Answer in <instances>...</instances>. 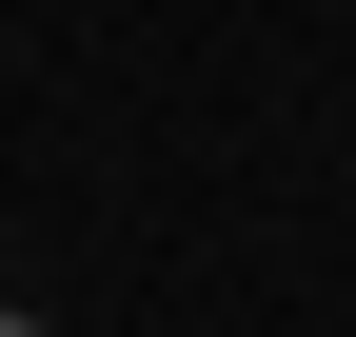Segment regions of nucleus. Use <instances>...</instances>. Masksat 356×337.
<instances>
[{"mask_svg":"<svg viewBox=\"0 0 356 337\" xmlns=\"http://www.w3.org/2000/svg\"><path fill=\"white\" fill-rule=\"evenodd\" d=\"M0 337H40V318H0Z\"/></svg>","mask_w":356,"mask_h":337,"instance_id":"obj_1","label":"nucleus"}]
</instances>
